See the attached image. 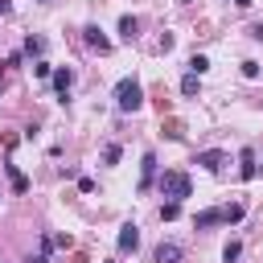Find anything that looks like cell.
Listing matches in <instances>:
<instances>
[{
    "label": "cell",
    "instance_id": "obj_1",
    "mask_svg": "<svg viewBox=\"0 0 263 263\" xmlns=\"http://www.w3.org/2000/svg\"><path fill=\"white\" fill-rule=\"evenodd\" d=\"M115 107L119 111H140L144 107V90H140L136 78H119L115 82Z\"/></svg>",
    "mask_w": 263,
    "mask_h": 263
},
{
    "label": "cell",
    "instance_id": "obj_2",
    "mask_svg": "<svg viewBox=\"0 0 263 263\" xmlns=\"http://www.w3.org/2000/svg\"><path fill=\"white\" fill-rule=\"evenodd\" d=\"M160 193H164L168 201H185V197H193V181H189L185 173H173V168H168V173L160 177Z\"/></svg>",
    "mask_w": 263,
    "mask_h": 263
},
{
    "label": "cell",
    "instance_id": "obj_3",
    "mask_svg": "<svg viewBox=\"0 0 263 263\" xmlns=\"http://www.w3.org/2000/svg\"><path fill=\"white\" fill-rule=\"evenodd\" d=\"M115 247H119V255H132V251L140 247V226H136V222H123V226H119Z\"/></svg>",
    "mask_w": 263,
    "mask_h": 263
},
{
    "label": "cell",
    "instance_id": "obj_4",
    "mask_svg": "<svg viewBox=\"0 0 263 263\" xmlns=\"http://www.w3.org/2000/svg\"><path fill=\"white\" fill-rule=\"evenodd\" d=\"M193 164H201L205 173H218V168L226 164V152H222V148H205V152H197V160H193Z\"/></svg>",
    "mask_w": 263,
    "mask_h": 263
},
{
    "label": "cell",
    "instance_id": "obj_5",
    "mask_svg": "<svg viewBox=\"0 0 263 263\" xmlns=\"http://www.w3.org/2000/svg\"><path fill=\"white\" fill-rule=\"evenodd\" d=\"M49 78H53V90L62 95V103H66V95H70V86H74V70H70V66H58Z\"/></svg>",
    "mask_w": 263,
    "mask_h": 263
},
{
    "label": "cell",
    "instance_id": "obj_6",
    "mask_svg": "<svg viewBox=\"0 0 263 263\" xmlns=\"http://www.w3.org/2000/svg\"><path fill=\"white\" fill-rule=\"evenodd\" d=\"M82 41H86L90 49H99V53H107V49H111V41L103 37V29H99V25H86V29H82Z\"/></svg>",
    "mask_w": 263,
    "mask_h": 263
},
{
    "label": "cell",
    "instance_id": "obj_7",
    "mask_svg": "<svg viewBox=\"0 0 263 263\" xmlns=\"http://www.w3.org/2000/svg\"><path fill=\"white\" fill-rule=\"evenodd\" d=\"M238 160H242V164H238V177H242V181H255V177H259V160H255V152H251V148H242V152H238Z\"/></svg>",
    "mask_w": 263,
    "mask_h": 263
},
{
    "label": "cell",
    "instance_id": "obj_8",
    "mask_svg": "<svg viewBox=\"0 0 263 263\" xmlns=\"http://www.w3.org/2000/svg\"><path fill=\"white\" fill-rule=\"evenodd\" d=\"M152 181H156V156L144 152V160H140V189H152Z\"/></svg>",
    "mask_w": 263,
    "mask_h": 263
},
{
    "label": "cell",
    "instance_id": "obj_9",
    "mask_svg": "<svg viewBox=\"0 0 263 263\" xmlns=\"http://www.w3.org/2000/svg\"><path fill=\"white\" fill-rule=\"evenodd\" d=\"M181 255H185V251H181V242H160L152 259H156V263H181Z\"/></svg>",
    "mask_w": 263,
    "mask_h": 263
},
{
    "label": "cell",
    "instance_id": "obj_10",
    "mask_svg": "<svg viewBox=\"0 0 263 263\" xmlns=\"http://www.w3.org/2000/svg\"><path fill=\"white\" fill-rule=\"evenodd\" d=\"M222 222V210H201V214H193V230H210V226H218Z\"/></svg>",
    "mask_w": 263,
    "mask_h": 263
},
{
    "label": "cell",
    "instance_id": "obj_11",
    "mask_svg": "<svg viewBox=\"0 0 263 263\" xmlns=\"http://www.w3.org/2000/svg\"><path fill=\"white\" fill-rule=\"evenodd\" d=\"M136 33H140V21H136L132 12H123V16H119V37H123V41H136Z\"/></svg>",
    "mask_w": 263,
    "mask_h": 263
},
{
    "label": "cell",
    "instance_id": "obj_12",
    "mask_svg": "<svg viewBox=\"0 0 263 263\" xmlns=\"http://www.w3.org/2000/svg\"><path fill=\"white\" fill-rule=\"evenodd\" d=\"M4 173H8V181H12V193H29V177H25L16 164H4Z\"/></svg>",
    "mask_w": 263,
    "mask_h": 263
},
{
    "label": "cell",
    "instance_id": "obj_13",
    "mask_svg": "<svg viewBox=\"0 0 263 263\" xmlns=\"http://www.w3.org/2000/svg\"><path fill=\"white\" fill-rule=\"evenodd\" d=\"M197 90H201V78H197V74H185V78H181V95H185V99H193Z\"/></svg>",
    "mask_w": 263,
    "mask_h": 263
},
{
    "label": "cell",
    "instance_id": "obj_14",
    "mask_svg": "<svg viewBox=\"0 0 263 263\" xmlns=\"http://www.w3.org/2000/svg\"><path fill=\"white\" fill-rule=\"evenodd\" d=\"M205 70H210V58H205V53H193V58H189V74H197V78H201Z\"/></svg>",
    "mask_w": 263,
    "mask_h": 263
},
{
    "label": "cell",
    "instance_id": "obj_15",
    "mask_svg": "<svg viewBox=\"0 0 263 263\" xmlns=\"http://www.w3.org/2000/svg\"><path fill=\"white\" fill-rule=\"evenodd\" d=\"M181 218V201H164L160 205V222H177Z\"/></svg>",
    "mask_w": 263,
    "mask_h": 263
},
{
    "label": "cell",
    "instance_id": "obj_16",
    "mask_svg": "<svg viewBox=\"0 0 263 263\" xmlns=\"http://www.w3.org/2000/svg\"><path fill=\"white\" fill-rule=\"evenodd\" d=\"M242 214H247V210H242L238 201H234V205H222V222H242Z\"/></svg>",
    "mask_w": 263,
    "mask_h": 263
},
{
    "label": "cell",
    "instance_id": "obj_17",
    "mask_svg": "<svg viewBox=\"0 0 263 263\" xmlns=\"http://www.w3.org/2000/svg\"><path fill=\"white\" fill-rule=\"evenodd\" d=\"M25 53H29V58H41V53H45V41H41V37H29V41H25Z\"/></svg>",
    "mask_w": 263,
    "mask_h": 263
},
{
    "label": "cell",
    "instance_id": "obj_18",
    "mask_svg": "<svg viewBox=\"0 0 263 263\" xmlns=\"http://www.w3.org/2000/svg\"><path fill=\"white\" fill-rule=\"evenodd\" d=\"M119 156H123L119 144H107V148H103V164H119Z\"/></svg>",
    "mask_w": 263,
    "mask_h": 263
},
{
    "label": "cell",
    "instance_id": "obj_19",
    "mask_svg": "<svg viewBox=\"0 0 263 263\" xmlns=\"http://www.w3.org/2000/svg\"><path fill=\"white\" fill-rule=\"evenodd\" d=\"M238 255H242V242H226V247H222V259H226V263H234Z\"/></svg>",
    "mask_w": 263,
    "mask_h": 263
},
{
    "label": "cell",
    "instance_id": "obj_20",
    "mask_svg": "<svg viewBox=\"0 0 263 263\" xmlns=\"http://www.w3.org/2000/svg\"><path fill=\"white\" fill-rule=\"evenodd\" d=\"M33 74H37V78H49V74H53V66H49V62H41V58H37V62H33Z\"/></svg>",
    "mask_w": 263,
    "mask_h": 263
},
{
    "label": "cell",
    "instance_id": "obj_21",
    "mask_svg": "<svg viewBox=\"0 0 263 263\" xmlns=\"http://www.w3.org/2000/svg\"><path fill=\"white\" fill-rule=\"evenodd\" d=\"M242 74L247 78H259V62H242Z\"/></svg>",
    "mask_w": 263,
    "mask_h": 263
},
{
    "label": "cell",
    "instance_id": "obj_22",
    "mask_svg": "<svg viewBox=\"0 0 263 263\" xmlns=\"http://www.w3.org/2000/svg\"><path fill=\"white\" fill-rule=\"evenodd\" d=\"M251 37H255V41H263V25H251Z\"/></svg>",
    "mask_w": 263,
    "mask_h": 263
},
{
    "label": "cell",
    "instance_id": "obj_23",
    "mask_svg": "<svg viewBox=\"0 0 263 263\" xmlns=\"http://www.w3.org/2000/svg\"><path fill=\"white\" fill-rule=\"evenodd\" d=\"M4 12H12V4H8V0H0V16H4Z\"/></svg>",
    "mask_w": 263,
    "mask_h": 263
},
{
    "label": "cell",
    "instance_id": "obj_24",
    "mask_svg": "<svg viewBox=\"0 0 263 263\" xmlns=\"http://www.w3.org/2000/svg\"><path fill=\"white\" fill-rule=\"evenodd\" d=\"M234 4H238V8H251V4H255V0H234Z\"/></svg>",
    "mask_w": 263,
    "mask_h": 263
},
{
    "label": "cell",
    "instance_id": "obj_25",
    "mask_svg": "<svg viewBox=\"0 0 263 263\" xmlns=\"http://www.w3.org/2000/svg\"><path fill=\"white\" fill-rule=\"evenodd\" d=\"M0 82H4V70H0Z\"/></svg>",
    "mask_w": 263,
    "mask_h": 263
},
{
    "label": "cell",
    "instance_id": "obj_26",
    "mask_svg": "<svg viewBox=\"0 0 263 263\" xmlns=\"http://www.w3.org/2000/svg\"><path fill=\"white\" fill-rule=\"evenodd\" d=\"M181 4H189V0H181Z\"/></svg>",
    "mask_w": 263,
    "mask_h": 263
},
{
    "label": "cell",
    "instance_id": "obj_27",
    "mask_svg": "<svg viewBox=\"0 0 263 263\" xmlns=\"http://www.w3.org/2000/svg\"><path fill=\"white\" fill-rule=\"evenodd\" d=\"M41 4H49V0H41Z\"/></svg>",
    "mask_w": 263,
    "mask_h": 263
}]
</instances>
